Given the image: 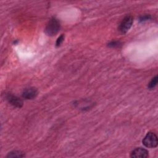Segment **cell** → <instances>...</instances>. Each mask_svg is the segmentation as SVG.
Masks as SVG:
<instances>
[{
	"instance_id": "obj_1",
	"label": "cell",
	"mask_w": 158,
	"mask_h": 158,
	"mask_svg": "<svg viewBox=\"0 0 158 158\" xmlns=\"http://www.w3.org/2000/svg\"><path fill=\"white\" fill-rule=\"evenodd\" d=\"M157 135L153 132H148L143 139V144L148 148H154L157 146Z\"/></svg>"
},
{
	"instance_id": "obj_2",
	"label": "cell",
	"mask_w": 158,
	"mask_h": 158,
	"mask_svg": "<svg viewBox=\"0 0 158 158\" xmlns=\"http://www.w3.org/2000/svg\"><path fill=\"white\" fill-rule=\"evenodd\" d=\"M60 29V23L56 18L51 19L46 25L45 31L46 33L50 36L56 35Z\"/></svg>"
},
{
	"instance_id": "obj_3",
	"label": "cell",
	"mask_w": 158,
	"mask_h": 158,
	"mask_svg": "<svg viewBox=\"0 0 158 158\" xmlns=\"http://www.w3.org/2000/svg\"><path fill=\"white\" fill-rule=\"evenodd\" d=\"M133 22V19L131 16L128 15L125 17L120 22L118 26V30L122 33H127L131 28Z\"/></svg>"
},
{
	"instance_id": "obj_4",
	"label": "cell",
	"mask_w": 158,
	"mask_h": 158,
	"mask_svg": "<svg viewBox=\"0 0 158 158\" xmlns=\"http://www.w3.org/2000/svg\"><path fill=\"white\" fill-rule=\"evenodd\" d=\"M149 156V152L147 149L143 148H136L133 149L130 154L131 157L134 158H146Z\"/></svg>"
},
{
	"instance_id": "obj_5",
	"label": "cell",
	"mask_w": 158,
	"mask_h": 158,
	"mask_svg": "<svg viewBox=\"0 0 158 158\" xmlns=\"http://www.w3.org/2000/svg\"><path fill=\"white\" fill-rule=\"evenodd\" d=\"M38 94V91L35 88L30 87L28 88H26L23 90L22 93V97L27 99H32Z\"/></svg>"
},
{
	"instance_id": "obj_6",
	"label": "cell",
	"mask_w": 158,
	"mask_h": 158,
	"mask_svg": "<svg viewBox=\"0 0 158 158\" xmlns=\"http://www.w3.org/2000/svg\"><path fill=\"white\" fill-rule=\"evenodd\" d=\"M6 99L7 101L14 106L17 107H21L23 105V101L18 97L12 95L10 94H8L6 96Z\"/></svg>"
},
{
	"instance_id": "obj_7",
	"label": "cell",
	"mask_w": 158,
	"mask_h": 158,
	"mask_svg": "<svg viewBox=\"0 0 158 158\" xmlns=\"http://www.w3.org/2000/svg\"><path fill=\"white\" fill-rule=\"evenodd\" d=\"M25 156L23 152L20 151H14L8 154L7 157H23Z\"/></svg>"
},
{
	"instance_id": "obj_8",
	"label": "cell",
	"mask_w": 158,
	"mask_h": 158,
	"mask_svg": "<svg viewBox=\"0 0 158 158\" xmlns=\"http://www.w3.org/2000/svg\"><path fill=\"white\" fill-rule=\"evenodd\" d=\"M157 80H158V78H157V76H156L155 77H154L151 80V81L149 83V84H148V88H149V89H152V88H154L156 86V85H157Z\"/></svg>"
},
{
	"instance_id": "obj_9",
	"label": "cell",
	"mask_w": 158,
	"mask_h": 158,
	"mask_svg": "<svg viewBox=\"0 0 158 158\" xmlns=\"http://www.w3.org/2000/svg\"><path fill=\"white\" fill-rule=\"evenodd\" d=\"M64 39V35H60V36H59V37L57 38V41H56V46H59L60 45V44L62 43V42L63 41Z\"/></svg>"
}]
</instances>
